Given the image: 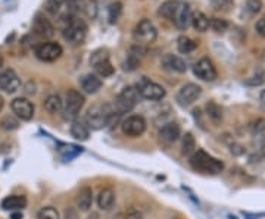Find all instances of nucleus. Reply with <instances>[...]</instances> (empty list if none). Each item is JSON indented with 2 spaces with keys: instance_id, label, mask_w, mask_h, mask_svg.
Listing matches in <instances>:
<instances>
[{
  "instance_id": "33",
  "label": "nucleus",
  "mask_w": 265,
  "mask_h": 219,
  "mask_svg": "<svg viewBox=\"0 0 265 219\" xmlns=\"http://www.w3.org/2000/svg\"><path fill=\"white\" fill-rule=\"evenodd\" d=\"M121 12H123V5H121L120 2L112 3V5L109 6V22H112V24L117 22L120 15H121Z\"/></svg>"
},
{
  "instance_id": "19",
  "label": "nucleus",
  "mask_w": 265,
  "mask_h": 219,
  "mask_svg": "<svg viewBox=\"0 0 265 219\" xmlns=\"http://www.w3.org/2000/svg\"><path fill=\"white\" fill-rule=\"evenodd\" d=\"M27 206V199L24 196H8L2 200V209L3 210H22Z\"/></svg>"
},
{
  "instance_id": "28",
  "label": "nucleus",
  "mask_w": 265,
  "mask_h": 219,
  "mask_svg": "<svg viewBox=\"0 0 265 219\" xmlns=\"http://www.w3.org/2000/svg\"><path fill=\"white\" fill-rule=\"evenodd\" d=\"M93 68H94L97 77H103V78H105V77H111V75L114 74V67H112V64L109 62V59H108V61H103V62L96 64Z\"/></svg>"
},
{
  "instance_id": "27",
  "label": "nucleus",
  "mask_w": 265,
  "mask_h": 219,
  "mask_svg": "<svg viewBox=\"0 0 265 219\" xmlns=\"http://www.w3.org/2000/svg\"><path fill=\"white\" fill-rule=\"evenodd\" d=\"M177 47H178L180 53H190V51H193L197 47V44H196V41L192 40L190 37L181 35L177 40Z\"/></svg>"
},
{
  "instance_id": "11",
  "label": "nucleus",
  "mask_w": 265,
  "mask_h": 219,
  "mask_svg": "<svg viewBox=\"0 0 265 219\" xmlns=\"http://www.w3.org/2000/svg\"><path fill=\"white\" fill-rule=\"evenodd\" d=\"M12 112L17 115V118L22 121H30L34 117V104L25 97H17L11 103Z\"/></svg>"
},
{
  "instance_id": "26",
  "label": "nucleus",
  "mask_w": 265,
  "mask_h": 219,
  "mask_svg": "<svg viewBox=\"0 0 265 219\" xmlns=\"http://www.w3.org/2000/svg\"><path fill=\"white\" fill-rule=\"evenodd\" d=\"M205 111H206L208 118L211 119L212 122L218 124V122L223 121V109H221L220 104H217L215 101H208L206 106H205Z\"/></svg>"
},
{
  "instance_id": "39",
  "label": "nucleus",
  "mask_w": 265,
  "mask_h": 219,
  "mask_svg": "<svg viewBox=\"0 0 265 219\" xmlns=\"http://www.w3.org/2000/svg\"><path fill=\"white\" fill-rule=\"evenodd\" d=\"M124 218L125 219H143V215L139 209L136 207H130L125 213H124Z\"/></svg>"
},
{
  "instance_id": "13",
  "label": "nucleus",
  "mask_w": 265,
  "mask_h": 219,
  "mask_svg": "<svg viewBox=\"0 0 265 219\" xmlns=\"http://www.w3.org/2000/svg\"><path fill=\"white\" fill-rule=\"evenodd\" d=\"M194 75L203 81H214L217 78V69L209 59L203 58L193 67Z\"/></svg>"
},
{
  "instance_id": "41",
  "label": "nucleus",
  "mask_w": 265,
  "mask_h": 219,
  "mask_svg": "<svg viewBox=\"0 0 265 219\" xmlns=\"http://www.w3.org/2000/svg\"><path fill=\"white\" fill-rule=\"evenodd\" d=\"M86 6H87L88 17H91V18L96 17V2H94V0H91V2H88Z\"/></svg>"
},
{
  "instance_id": "15",
  "label": "nucleus",
  "mask_w": 265,
  "mask_h": 219,
  "mask_svg": "<svg viewBox=\"0 0 265 219\" xmlns=\"http://www.w3.org/2000/svg\"><path fill=\"white\" fill-rule=\"evenodd\" d=\"M181 135V128L177 122H168L165 124L161 131H159V138L165 143V144H173Z\"/></svg>"
},
{
  "instance_id": "40",
  "label": "nucleus",
  "mask_w": 265,
  "mask_h": 219,
  "mask_svg": "<svg viewBox=\"0 0 265 219\" xmlns=\"http://www.w3.org/2000/svg\"><path fill=\"white\" fill-rule=\"evenodd\" d=\"M250 130H252L253 133H256V134H259V133L265 131V121L264 119H258L256 122H253V124L250 125Z\"/></svg>"
},
{
  "instance_id": "22",
  "label": "nucleus",
  "mask_w": 265,
  "mask_h": 219,
  "mask_svg": "<svg viewBox=\"0 0 265 219\" xmlns=\"http://www.w3.org/2000/svg\"><path fill=\"white\" fill-rule=\"evenodd\" d=\"M70 133L75 140H80V141H86V140H88V137H90L88 127L83 122V121H78V119L72 121Z\"/></svg>"
},
{
  "instance_id": "23",
  "label": "nucleus",
  "mask_w": 265,
  "mask_h": 219,
  "mask_svg": "<svg viewBox=\"0 0 265 219\" xmlns=\"http://www.w3.org/2000/svg\"><path fill=\"white\" fill-rule=\"evenodd\" d=\"M178 6H180V2H178V0H167V2H164V3L161 5L158 14L161 15V17H164V18H167V19H171V21H173V18H174V15H176Z\"/></svg>"
},
{
  "instance_id": "16",
  "label": "nucleus",
  "mask_w": 265,
  "mask_h": 219,
  "mask_svg": "<svg viewBox=\"0 0 265 219\" xmlns=\"http://www.w3.org/2000/svg\"><path fill=\"white\" fill-rule=\"evenodd\" d=\"M33 31L37 34L38 37H43V38H50L55 34V28L50 24L49 19L43 17V15H37L33 21Z\"/></svg>"
},
{
  "instance_id": "7",
  "label": "nucleus",
  "mask_w": 265,
  "mask_h": 219,
  "mask_svg": "<svg viewBox=\"0 0 265 219\" xmlns=\"http://www.w3.org/2000/svg\"><path fill=\"white\" fill-rule=\"evenodd\" d=\"M156 35H158L156 27L149 19H141L140 22L136 25L134 37L139 41V44H147V43L155 41Z\"/></svg>"
},
{
  "instance_id": "43",
  "label": "nucleus",
  "mask_w": 265,
  "mask_h": 219,
  "mask_svg": "<svg viewBox=\"0 0 265 219\" xmlns=\"http://www.w3.org/2000/svg\"><path fill=\"white\" fill-rule=\"evenodd\" d=\"M22 218H24V215H22L21 210H15V212L11 213V219H22Z\"/></svg>"
},
{
  "instance_id": "42",
  "label": "nucleus",
  "mask_w": 265,
  "mask_h": 219,
  "mask_svg": "<svg viewBox=\"0 0 265 219\" xmlns=\"http://www.w3.org/2000/svg\"><path fill=\"white\" fill-rule=\"evenodd\" d=\"M256 33L259 35L265 37V18H261L258 22H256Z\"/></svg>"
},
{
  "instance_id": "21",
  "label": "nucleus",
  "mask_w": 265,
  "mask_h": 219,
  "mask_svg": "<svg viewBox=\"0 0 265 219\" xmlns=\"http://www.w3.org/2000/svg\"><path fill=\"white\" fill-rule=\"evenodd\" d=\"M93 204V190L90 187H83L77 196V207L81 212H87L90 210Z\"/></svg>"
},
{
  "instance_id": "3",
  "label": "nucleus",
  "mask_w": 265,
  "mask_h": 219,
  "mask_svg": "<svg viewBox=\"0 0 265 219\" xmlns=\"http://www.w3.org/2000/svg\"><path fill=\"white\" fill-rule=\"evenodd\" d=\"M139 96L140 94H139V90L136 87H131V85L125 87L115 100V106H114L115 112L118 115H123V114L133 111L139 101Z\"/></svg>"
},
{
  "instance_id": "1",
  "label": "nucleus",
  "mask_w": 265,
  "mask_h": 219,
  "mask_svg": "<svg viewBox=\"0 0 265 219\" xmlns=\"http://www.w3.org/2000/svg\"><path fill=\"white\" fill-rule=\"evenodd\" d=\"M115 109L111 104H93L86 114V125L91 130H102L115 118Z\"/></svg>"
},
{
  "instance_id": "31",
  "label": "nucleus",
  "mask_w": 265,
  "mask_h": 219,
  "mask_svg": "<svg viewBox=\"0 0 265 219\" xmlns=\"http://www.w3.org/2000/svg\"><path fill=\"white\" fill-rule=\"evenodd\" d=\"M37 219H61V215H59V212L55 207L46 206V207H43V209L38 210Z\"/></svg>"
},
{
  "instance_id": "4",
  "label": "nucleus",
  "mask_w": 265,
  "mask_h": 219,
  "mask_svg": "<svg viewBox=\"0 0 265 219\" xmlns=\"http://www.w3.org/2000/svg\"><path fill=\"white\" fill-rule=\"evenodd\" d=\"M87 34V25L81 19L71 18L64 27V37L71 44H81Z\"/></svg>"
},
{
  "instance_id": "8",
  "label": "nucleus",
  "mask_w": 265,
  "mask_h": 219,
  "mask_svg": "<svg viewBox=\"0 0 265 219\" xmlns=\"http://www.w3.org/2000/svg\"><path fill=\"white\" fill-rule=\"evenodd\" d=\"M121 130L127 137H140L146 131V121L140 115H131L124 119Z\"/></svg>"
},
{
  "instance_id": "32",
  "label": "nucleus",
  "mask_w": 265,
  "mask_h": 219,
  "mask_svg": "<svg viewBox=\"0 0 265 219\" xmlns=\"http://www.w3.org/2000/svg\"><path fill=\"white\" fill-rule=\"evenodd\" d=\"M0 127L5 131H14V130L19 128V121L14 117H5L0 121Z\"/></svg>"
},
{
  "instance_id": "12",
  "label": "nucleus",
  "mask_w": 265,
  "mask_h": 219,
  "mask_svg": "<svg viewBox=\"0 0 265 219\" xmlns=\"http://www.w3.org/2000/svg\"><path fill=\"white\" fill-rule=\"evenodd\" d=\"M21 87V80L14 69H5L0 72V90H3L8 94L15 93Z\"/></svg>"
},
{
  "instance_id": "2",
  "label": "nucleus",
  "mask_w": 265,
  "mask_h": 219,
  "mask_svg": "<svg viewBox=\"0 0 265 219\" xmlns=\"http://www.w3.org/2000/svg\"><path fill=\"white\" fill-rule=\"evenodd\" d=\"M190 165L196 171L206 172V174H218L224 169V163L221 160L212 157L211 154H208L203 150H197V152L192 153Z\"/></svg>"
},
{
  "instance_id": "5",
  "label": "nucleus",
  "mask_w": 265,
  "mask_h": 219,
  "mask_svg": "<svg viewBox=\"0 0 265 219\" xmlns=\"http://www.w3.org/2000/svg\"><path fill=\"white\" fill-rule=\"evenodd\" d=\"M84 101H86V99L80 91L68 90V93L65 96V100H64V107H62L65 117L67 118H75L81 112V109L84 106Z\"/></svg>"
},
{
  "instance_id": "48",
  "label": "nucleus",
  "mask_w": 265,
  "mask_h": 219,
  "mask_svg": "<svg viewBox=\"0 0 265 219\" xmlns=\"http://www.w3.org/2000/svg\"><path fill=\"white\" fill-rule=\"evenodd\" d=\"M2 65H3V56L0 54V68H2Z\"/></svg>"
},
{
  "instance_id": "47",
  "label": "nucleus",
  "mask_w": 265,
  "mask_h": 219,
  "mask_svg": "<svg viewBox=\"0 0 265 219\" xmlns=\"http://www.w3.org/2000/svg\"><path fill=\"white\" fill-rule=\"evenodd\" d=\"M117 219H125L124 218V213H120V215H117Z\"/></svg>"
},
{
  "instance_id": "6",
  "label": "nucleus",
  "mask_w": 265,
  "mask_h": 219,
  "mask_svg": "<svg viewBox=\"0 0 265 219\" xmlns=\"http://www.w3.org/2000/svg\"><path fill=\"white\" fill-rule=\"evenodd\" d=\"M200 94H202V88L199 85L194 84V83H187L178 90L176 100L180 106L187 107V106H190L192 103L197 100L200 97Z\"/></svg>"
},
{
  "instance_id": "25",
  "label": "nucleus",
  "mask_w": 265,
  "mask_h": 219,
  "mask_svg": "<svg viewBox=\"0 0 265 219\" xmlns=\"http://www.w3.org/2000/svg\"><path fill=\"white\" fill-rule=\"evenodd\" d=\"M190 24L193 25L194 30L199 31V33H205L209 28V19H208V17L205 14H202V12H193Z\"/></svg>"
},
{
  "instance_id": "46",
  "label": "nucleus",
  "mask_w": 265,
  "mask_h": 219,
  "mask_svg": "<svg viewBox=\"0 0 265 219\" xmlns=\"http://www.w3.org/2000/svg\"><path fill=\"white\" fill-rule=\"evenodd\" d=\"M2 109H3V97L0 96V112H2Z\"/></svg>"
},
{
  "instance_id": "14",
  "label": "nucleus",
  "mask_w": 265,
  "mask_h": 219,
  "mask_svg": "<svg viewBox=\"0 0 265 219\" xmlns=\"http://www.w3.org/2000/svg\"><path fill=\"white\" fill-rule=\"evenodd\" d=\"M174 24L177 25V28L180 30H187V27L190 25L192 22V11H190V6L187 3H181L180 2V6L177 9L176 15L173 18Z\"/></svg>"
},
{
  "instance_id": "10",
  "label": "nucleus",
  "mask_w": 265,
  "mask_h": 219,
  "mask_svg": "<svg viewBox=\"0 0 265 219\" xmlns=\"http://www.w3.org/2000/svg\"><path fill=\"white\" fill-rule=\"evenodd\" d=\"M35 56L43 62H53L62 56V47L58 43H41L35 47Z\"/></svg>"
},
{
  "instance_id": "24",
  "label": "nucleus",
  "mask_w": 265,
  "mask_h": 219,
  "mask_svg": "<svg viewBox=\"0 0 265 219\" xmlns=\"http://www.w3.org/2000/svg\"><path fill=\"white\" fill-rule=\"evenodd\" d=\"M62 107H64V101L61 99V96H58V94H50V96H47L46 97V100H44V109L49 112V114H59L61 111H62Z\"/></svg>"
},
{
  "instance_id": "36",
  "label": "nucleus",
  "mask_w": 265,
  "mask_h": 219,
  "mask_svg": "<svg viewBox=\"0 0 265 219\" xmlns=\"http://www.w3.org/2000/svg\"><path fill=\"white\" fill-rule=\"evenodd\" d=\"M81 152V149H78V147H75V146H62L61 149H59V153L65 157V159H72V157H75L78 153Z\"/></svg>"
},
{
  "instance_id": "18",
  "label": "nucleus",
  "mask_w": 265,
  "mask_h": 219,
  "mask_svg": "<svg viewBox=\"0 0 265 219\" xmlns=\"http://www.w3.org/2000/svg\"><path fill=\"white\" fill-rule=\"evenodd\" d=\"M80 85L83 88L84 93L87 94H94L100 90L102 87V80L96 75V74H87L84 77L80 78Z\"/></svg>"
},
{
  "instance_id": "20",
  "label": "nucleus",
  "mask_w": 265,
  "mask_h": 219,
  "mask_svg": "<svg viewBox=\"0 0 265 219\" xmlns=\"http://www.w3.org/2000/svg\"><path fill=\"white\" fill-rule=\"evenodd\" d=\"M96 202H97V206L102 210H109L114 206V203H115V191L111 187H105L97 194V200Z\"/></svg>"
},
{
  "instance_id": "35",
  "label": "nucleus",
  "mask_w": 265,
  "mask_h": 219,
  "mask_svg": "<svg viewBox=\"0 0 265 219\" xmlns=\"http://www.w3.org/2000/svg\"><path fill=\"white\" fill-rule=\"evenodd\" d=\"M108 59H109L108 50H105V49H99V50H96L93 54H91V58H90V64H91V67H94L96 64L103 62V61H108Z\"/></svg>"
},
{
  "instance_id": "34",
  "label": "nucleus",
  "mask_w": 265,
  "mask_h": 219,
  "mask_svg": "<svg viewBox=\"0 0 265 219\" xmlns=\"http://www.w3.org/2000/svg\"><path fill=\"white\" fill-rule=\"evenodd\" d=\"M209 27L215 33H224L229 27V24L224 21V19H220V18H212L209 21Z\"/></svg>"
},
{
  "instance_id": "37",
  "label": "nucleus",
  "mask_w": 265,
  "mask_h": 219,
  "mask_svg": "<svg viewBox=\"0 0 265 219\" xmlns=\"http://www.w3.org/2000/svg\"><path fill=\"white\" fill-rule=\"evenodd\" d=\"M262 8L261 0H246V9L250 14H258Z\"/></svg>"
},
{
  "instance_id": "44",
  "label": "nucleus",
  "mask_w": 265,
  "mask_h": 219,
  "mask_svg": "<svg viewBox=\"0 0 265 219\" xmlns=\"http://www.w3.org/2000/svg\"><path fill=\"white\" fill-rule=\"evenodd\" d=\"M259 99H261V101H262V103L265 104V90H262V91H261V96H259Z\"/></svg>"
},
{
  "instance_id": "45",
  "label": "nucleus",
  "mask_w": 265,
  "mask_h": 219,
  "mask_svg": "<svg viewBox=\"0 0 265 219\" xmlns=\"http://www.w3.org/2000/svg\"><path fill=\"white\" fill-rule=\"evenodd\" d=\"M261 153H262V156L265 157V141H264V144L261 146Z\"/></svg>"
},
{
  "instance_id": "17",
  "label": "nucleus",
  "mask_w": 265,
  "mask_h": 219,
  "mask_svg": "<svg viewBox=\"0 0 265 219\" xmlns=\"http://www.w3.org/2000/svg\"><path fill=\"white\" fill-rule=\"evenodd\" d=\"M162 67L168 71H174V72H186L187 71V64L184 59H181L180 56H176V54H165L162 58Z\"/></svg>"
},
{
  "instance_id": "9",
  "label": "nucleus",
  "mask_w": 265,
  "mask_h": 219,
  "mask_svg": "<svg viewBox=\"0 0 265 219\" xmlns=\"http://www.w3.org/2000/svg\"><path fill=\"white\" fill-rule=\"evenodd\" d=\"M137 90H139V94L146 100H162L167 94L162 85L149 81V80H143L137 87Z\"/></svg>"
},
{
  "instance_id": "29",
  "label": "nucleus",
  "mask_w": 265,
  "mask_h": 219,
  "mask_svg": "<svg viewBox=\"0 0 265 219\" xmlns=\"http://www.w3.org/2000/svg\"><path fill=\"white\" fill-rule=\"evenodd\" d=\"M65 0H46L44 3V11L50 15H59L61 11L64 9Z\"/></svg>"
},
{
  "instance_id": "30",
  "label": "nucleus",
  "mask_w": 265,
  "mask_h": 219,
  "mask_svg": "<svg viewBox=\"0 0 265 219\" xmlns=\"http://www.w3.org/2000/svg\"><path fill=\"white\" fill-rule=\"evenodd\" d=\"M196 150V141H194V137L190 133L183 137V141H181V152L183 154H192Z\"/></svg>"
},
{
  "instance_id": "38",
  "label": "nucleus",
  "mask_w": 265,
  "mask_h": 219,
  "mask_svg": "<svg viewBox=\"0 0 265 219\" xmlns=\"http://www.w3.org/2000/svg\"><path fill=\"white\" fill-rule=\"evenodd\" d=\"M234 0H211L212 6L217 9V11H227L230 6L233 5Z\"/></svg>"
}]
</instances>
